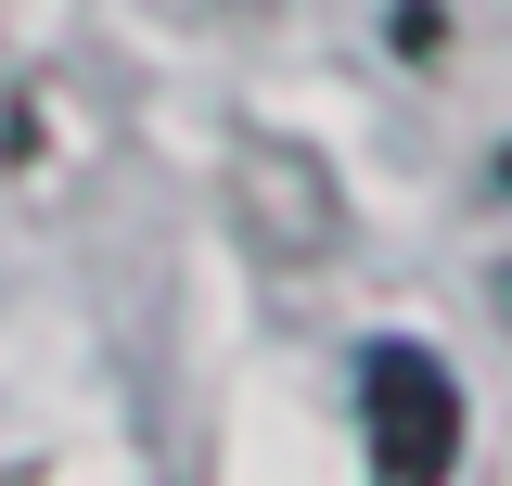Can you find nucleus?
<instances>
[{"label":"nucleus","instance_id":"nucleus-1","mask_svg":"<svg viewBox=\"0 0 512 486\" xmlns=\"http://www.w3.org/2000/svg\"><path fill=\"white\" fill-rule=\"evenodd\" d=\"M359 410H372V461L397 486H423L461 461V384H448L436 346H372L359 359Z\"/></svg>","mask_w":512,"mask_h":486},{"label":"nucleus","instance_id":"nucleus-2","mask_svg":"<svg viewBox=\"0 0 512 486\" xmlns=\"http://www.w3.org/2000/svg\"><path fill=\"white\" fill-rule=\"evenodd\" d=\"M500 180H512V154H500Z\"/></svg>","mask_w":512,"mask_h":486}]
</instances>
